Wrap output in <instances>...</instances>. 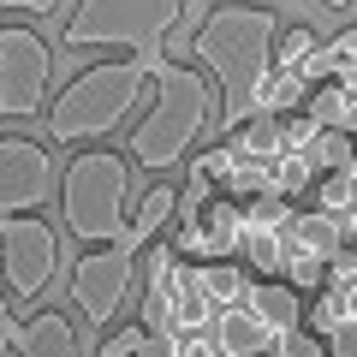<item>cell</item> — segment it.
<instances>
[{"label":"cell","instance_id":"cell-1","mask_svg":"<svg viewBox=\"0 0 357 357\" xmlns=\"http://www.w3.org/2000/svg\"><path fill=\"white\" fill-rule=\"evenodd\" d=\"M286 18L250 6V0H220L208 6L203 30L191 36V54L203 60V77L215 84L220 102V131H244L250 119H262L268 89H274V42H280Z\"/></svg>","mask_w":357,"mask_h":357},{"label":"cell","instance_id":"cell-2","mask_svg":"<svg viewBox=\"0 0 357 357\" xmlns=\"http://www.w3.org/2000/svg\"><path fill=\"white\" fill-rule=\"evenodd\" d=\"M60 191L54 161L42 143L0 131V262H6V292L42 298L60 268V232L36 220V208Z\"/></svg>","mask_w":357,"mask_h":357},{"label":"cell","instance_id":"cell-3","mask_svg":"<svg viewBox=\"0 0 357 357\" xmlns=\"http://www.w3.org/2000/svg\"><path fill=\"white\" fill-rule=\"evenodd\" d=\"M208 119H220L215 84H208L203 72H191V66L167 60L161 72H155V102L143 107V119L131 126L126 161L143 167V173H173V167L203 143Z\"/></svg>","mask_w":357,"mask_h":357},{"label":"cell","instance_id":"cell-4","mask_svg":"<svg viewBox=\"0 0 357 357\" xmlns=\"http://www.w3.org/2000/svg\"><path fill=\"white\" fill-rule=\"evenodd\" d=\"M149 84H155V72H149L143 60H102V66H84V72H77L72 84L48 102V119H42V126H48V137L60 143V149L96 143V137H107L119 119L137 114Z\"/></svg>","mask_w":357,"mask_h":357},{"label":"cell","instance_id":"cell-5","mask_svg":"<svg viewBox=\"0 0 357 357\" xmlns=\"http://www.w3.org/2000/svg\"><path fill=\"white\" fill-rule=\"evenodd\" d=\"M185 18V0H77L60 24V48H114L119 60H143L149 72L167 66V36Z\"/></svg>","mask_w":357,"mask_h":357},{"label":"cell","instance_id":"cell-6","mask_svg":"<svg viewBox=\"0 0 357 357\" xmlns=\"http://www.w3.org/2000/svg\"><path fill=\"white\" fill-rule=\"evenodd\" d=\"M131 161L119 149H77L72 167L60 173V220L77 244L89 250H114L131 244Z\"/></svg>","mask_w":357,"mask_h":357},{"label":"cell","instance_id":"cell-7","mask_svg":"<svg viewBox=\"0 0 357 357\" xmlns=\"http://www.w3.org/2000/svg\"><path fill=\"white\" fill-rule=\"evenodd\" d=\"M48 77H54L48 42L24 24H0V119H30L48 102Z\"/></svg>","mask_w":357,"mask_h":357},{"label":"cell","instance_id":"cell-8","mask_svg":"<svg viewBox=\"0 0 357 357\" xmlns=\"http://www.w3.org/2000/svg\"><path fill=\"white\" fill-rule=\"evenodd\" d=\"M131 280H137V250L131 244H114V250H84L77 256L72 274H66V292H72V304L96 328H107L119 316V304L131 298Z\"/></svg>","mask_w":357,"mask_h":357},{"label":"cell","instance_id":"cell-9","mask_svg":"<svg viewBox=\"0 0 357 357\" xmlns=\"http://www.w3.org/2000/svg\"><path fill=\"white\" fill-rule=\"evenodd\" d=\"M208 333H215V351L220 357H280V340H274L268 321L256 316V310H244V304L220 310Z\"/></svg>","mask_w":357,"mask_h":357},{"label":"cell","instance_id":"cell-10","mask_svg":"<svg viewBox=\"0 0 357 357\" xmlns=\"http://www.w3.org/2000/svg\"><path fill=\"white\" fill-rule=\"evenodd\" d=\"M244 310H256V316L268 321V333L274 340H292L298 328H304V298L292 292L286 280H250V292H244Z\"/></svg>","mask_w":357,"mask_h":357},{"label":"cell","instance_id":"cell-11","mask_svg":"<svg viewBox=\"0 0 357 357\" xmlns=\"http://www.w3.org/2000/svg\"><path fill=\"white\" fill-rule=\"evenodd\" d=\"M18 357H84L77 351V333L60 310H36L24 321V340H18Z\"/></svg>","mask_w":357,"mask_h":357},{"label":"cell","instance_id":"cell-12","mask_svg":"<svg viewBox=\"0 0 357 357\" xmlns=\"http://www.w3.org/2000/svg\"><path fill=\"white\" fill-rule=\"evenodd\" d=\"M178 220V191H173V178H155L149 191H143V203H137V215H131V250H149L155 244V232L161 227H173Z\"/></svg>","mask_w":357,"mask_h":357},{"label":"cell","instance_id":"cell-13","mask_svg":"<svg viewBox=\"0 0 357 357\" xmlns=\"http://www.w3.org/2000/svg\"><path fill=\"white\" fill-rule=\"evenodd\" d=\"M197 286H203V298H208L215 310L244 304V292H250V280H244L238 262H197Z\"/></svg>","mask_w":357,"mask_h":357},{"label":"cell","instance_id":"cell-14","mask_svg":"<svg viewBox=\"0 0 357 357\" xmlns=\"http://www.w3.org/2000/svg\"><path fill=\"white\" fill-rule=\"evenodd\" d=\"M316 54H321V36H316V30H310V24H286L280 42H274V72H292V77H298Z\"/></svg>","mask_w":357,"mask_h":357},{"label":"cell","instance_id":"cell-15","mask_svg":"<svg viewBox=\"0 0 357 357\" xmlns=\"http://www.w3.org/2000/svg\"><path fill=\"white\" fill-rule=\"evenodd\" d=\"M143 345H149V328H143V321H131V328H119V333H107V340L96 345V357H137Z\"/></svg>","mask_w":357,"mask_h":357},{"label":"cell","instance_id":"cell-16","mask_svg":"<svg viewBox=\"0 0 357 357\" xmlns=\"http://www.w3.org/2000/svg\"><path fill=\"white\" fill-rule=\"evenodd\" d=\"M173 351L178 357H220L215 351V333H173Z\"/></svg>","mask_w":357,"mask_h":357},{"label":"cell","instance_id":"cell-17","mask_svg":"<svg viewBox=\"0 0 357 357\" xmlns=\"http://www.w3.org/2000/svg\"><path fill=\"white\" fill-rule=\"evenodd\" d=\"M18 340H24V321L13 316V304H6V292H0V345H6V351H18Z\"/></svg>","mask_w":357,"mask_h":357},{"label":"cell","instance_id":"cell-18","mask_svg":"<svg viewBox=\"0 0 357 357\" xmlns=\"http://www.w3.org/2000/svg\"><path fill=\"white\" fill-rule=\"evenodd\" d=\"M6 13H30V18H54L60 13V0H0V18Z\"/></svg>","mask_w":357,"mask_h":357},{"label":"cell","instance_id":"cell-19","mask_svg":"<svg viewBox=\"0 0 357 357\" xmlns=\"http://www.w3.org/2000/svg\"><path fill=\"white\" fill-rule=\"evenodd\" d=\"M328 357H357V321H345V328L328 340Z\"/></svg>","mask_w":357,"mask_h":357},{"label":"cell","instance_id":"cell-20","mask_svg":"<svg viewBox=\"0 0 357 357\" xmlns=\"http://www.w3.org/2000/svg\"><path fill=\"white\" fill-rule=\"evenodd\" d=\"M137 357H178V351H173V340H155V333H149V345H143Z\"/></svg>","mask_w":357,"mask_h":357},{"label":"cell","instance_id":"cell-21","mask_svg":"<svg viewBox=\"0 0 357 357\" xmlns=\"http://www.w3.org/2000/svg\"><path fill=\"white\" fill-rule=\"evenodd\" d=\"M316 6H328V13H351L357 0H316Z\"/></svg>","mask_w":357,"mask_h":357},{"label":"cell","instance_id":"cell-22","mask_svg":"<svg viewBox=\"0 0 357 357\" xmlns=\"http://www.w3.org/2000/svg\"><path fill=\"white\" fill-rule=\"evenodd\" d=\"M345 178H351V185H357V161H351V167H345Z\"/></svg>","mask_w":357,"mask_h":357},{"label":"cell","instance_id":"cell-23","mask_svg":"<svg viewBox=\"0 0 357 357\" xmlns=\"http://www.w3.org/2000/svg\"><path fill=\"white\" fill-rule=\"evenodd\" d=\"M0 357H13V351H6V345H0Z\"/></svg>","mask_w":357,"mask_h":357}]
</instances>
